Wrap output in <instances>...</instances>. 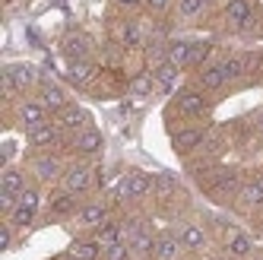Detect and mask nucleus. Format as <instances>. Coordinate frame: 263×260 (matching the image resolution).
<instances>
[{"instance_id": "obj_1", "label": "nucleus", "mask_w": 263, "mask_h": 260, "mask_svg": "<svg viewBox=\"0 0 263 260\" xmlns=\"http://www.w3.org/2000/svg\"><path fill=\"white\" fill-rule=\"evenodd\" d=\"M26 191V181L16 169H7L0 175V210L4 213H13L16 203H20V194Z\"/></svg>"}, {"instance_id": "obj_2", "label": "nucleus", "mask_w": 263, "mask_h": 260, "mask_svg": "<svg viewBox=\"0 0 263 260\" xmlns=\"http://www.w3.org/2000/svg\"><path fill=\"white\" fill-rule=\"evenodd\" d=\"M149 188H153V178L143 175V172H134V175H127L121 181V197H134L137 200V197H146Z\"/></svg>"}, {"instance_id": "obj_3", "label": "nucleus", "mask_w": 263, "mask_h": 260, "mask_svg": "<svg viewBox=\"0 0 263 260\" xmlns=\"http://www.w3.org/2000/svg\"><path fill=\"white\" fill-rule=\"evenodd\" d=\"M89 184H92V175H89L86 165H73L64 175V191L67 194H83V191H89Z\"/></svg>"}, {"instance_id": "obj_4", "label": "nucleus", "mask_w": 263, "mask_h": 260, "mask_svg": "<svg viewBox=\"0 0 263 260\" xmlns=\"http://www.w3.org/2000/svg\"><path fill=\"white\" fill-rule=\"evenodd\" d=\"M86 121H89V115L80 105H67V108H61V115H58V127H64V130H83Z\"/></svg>"}, {"instance_id": "obj_5", "label": "nucleus", "mask_w": 263, "mask_h": 260, "mask_svg": "<svg viewBox=\"0 0 263 260\" xmlns=\"http://www.w3.org/2000/svg\"><path fill=\"white\" fill-rule=\"evenodd\" d=\"M181 248H184V245H181V238H178V235H159L153 254H156L159 260H178Z\"/></svg>"}, {"instance_id": "obj_6", "label": "nucleus", "mask_w": 263, "mask_h": 260, "mask_svg": "<svg viewBox=\"0 0 263 260\" xmlns=\"http://www.w3.org/2000/svg\"><path fill=\"white\" fill-rule=\"evenodd\" d=\"M73 150H77V153H99L102 150V134L92 130V127L80 130V134L73 137Z\"/></svg>"}, {"instance_id": "obj_7", "label": "nucleus", "mask_w": 263, "mask_h": 260, "mask_svg": "<svg viewBox=\"0 0 263 260\" xmlns=\"http://www.w3.org/2000/svg\"><path fill=\"white\" fill-rule=\"evenodd\" d=\"M58 140H61V127H54V124H42V127L29 130V143L32 146H54Z\"/></svg>"}, {"instance_id": "obj_8", "label": "nucleus", "mask_w": 263, "mask_h": 260, "mask_svg": "<svg viewBox=\"0 0 263 260\" xmlns=\"http://www.w3.org/2000/svg\"><path fill=\"white\" fill-rule=\"evenodd\" d=\"M225 16H229V23L244 29V26H251V4L248 0H232L229 7H225Z\"/></svg>"}, {"instance_id": "obj_9", "label": "nucleus", "mask_w": 263, "mask_h": 260, "mask_svg": "<svg viewBox=\"0 0 263 260\" xmlns=\"http://www.w3.org/2000/svg\"><path fill=\"white\" fill-rule=\"evenodd\" d=\"M178 111L181 115H203L206 111V99L200 92H181L178 96Z\"/></svg>"}, {"instance_id": "obj_10", "label": "nucleus", "mask_w": 263, "mask_h": 260, "mask_svg": "<svg viewBox=\"0 0 263 260\" xmlns=\"http://www.w3.org/2000/svg\"><path fill=\"white\" fill-rule=\"evenodd\" d=\"M20 118H23V124H26L29 130L48 124V121H45V105H42V102H26V105L20 108Z\"/></svg>"}, {"instance_id": "obj_11", "label": "nucleus", "mask_w": 263, "mask_h": 260, "mask_svg": "<svg viewBox=\"0 0 263 260\" xmlns=\"http://www.w3.org/2000/svg\"><path fill=\"white\" fill-rule=\"evenodd\" d=\"M178 238H181V245H184L187 251H200V248L206 245V232H203L200 226H181Z\"/></svg>"}, {"instance_id": "obj_12", "label": "nucleus", "mask_w": 263, "mask_h": 260, "mask_svg": "<svg viewBox=\"0 0 263 260\" xmlns=\"http://www.w3.org/2000/svg\"><path fill=\"white\" fill-rule=\"evenodd\" d=\"M32 169H35V175H39L42 181H54L61 175V159L58 156H42V159H35Z\"/></svg>"}, {"instance_id": "obj_13", "label": "nucleus", "mask_w": 263, "mask_h": 260, "mask_svg": "<svg viewBox=\"0 0 263 260\" xmlns=\"http://www.w3.org/2000/svg\"><path fill=\"white\" fill-rule=\"evenodd\" d=\"M80 222H83V226L99 229V226H105V222H108V210L102 207V203H89V207L80 210Z\"/></svg>"}, {"instance_id": "obj_14", "label": "nucleus", "mask_w": 263, "mask_h": 260, "mask_svg": "<svg viewBox=\"0 0 263 260\" xmlns=\"http://www.w3.org/2000/svg\"><path fill=\"white\" fill-rule=\"evenodd\" d=\"M96 241L102 245V251L121 245V226H118V222H105V226H99L96 229Z\"/></svg>"}, {"instance_id": "obj_15", "label": "nucleus", "mask_w": 263, "mask_h": 260, "mask_svg": "<svg viewBox=\"0 0 263 260\" xmlns=\"http://www.w3.org/2000/svg\"><path fill=\"white\" fill-rule=\"evenodd\" d=\"M42 105H45V108H51V111L67 108V96H64V89H61V86H54V83H45V89H42Z\"/></svg>"}, {"instance_id": "obj_16", "label": "nucleus", "mask_w": 263, "mask_h": 260, "mask_svg": "<svg viewBox=\"0 0 263 260\" xmlns=\"http://www.w3.org/2000/svg\"><path fill=\"white\" fill-rule=\"evenodd\" d=\"M64 51H67V58H73V61H86V54H89V39H86V35H67Z\"/></svg>"}, {"instance_id": "obj_17", "label": "nucleus", "mask_w": 263, "mask_h": 260, "mask_svg": "<svg viewBox=\"0 0 263 260\" xmlns=\"http://www.w3.org/2000/svg\"><path fill=\"white\" fill-rule=\"evenodd\" d=\"M165 61H168V64H175L178 70L187 67V61H191V42H172V45H168Z\"/></svg>"}, {"instance_id": "obj_18", "label": "nucleus", "mask_w": 263, "mask_h": 260, "mask_svg": "<svg viewBox=\"0 0 263 260\" xmlns=\"http://www.w3.org/2000/svg\"><path fill=\"white\" fill-rule=\"evenodd\" d=\"M99 251H102V245L96 238H92V241H77V245L70 248V260H96Z\"/></svg>"}, {"instance_id": "obj_19", "label": "nucleus", "mask_w": 263, "mask_h": 260, "mask_svg": "<svg viewBox=\"0 0 263 260\" xmlns=\"http://www.w3.org/2000/svg\"><path fill=\"white\" fill-rule=\"evenodd\" d=\"M225 248H229V254H232V257H248L254 245H251V238L244 235V232H232V235H229V241H225Z\"/></svg>"}, {"instance_id": "obj_20", "label": "nucleus", "mask_w": 263, "mask_h": 260, "mask_svg": "<svg viewBox=\"0 0 263 260\" xmlns=\"http://www.w3.org/2000/svg\"><path fill=\"white\" fill-rule=\"evenodd\" d=\"M200 143H203V130H181V134H175V150L178 153H191Z\"/></svg>"}, {"instance_id": "obj_21", "label": "nucleus", "mask_w": 263, "mask_h": 260, "mask_svg": "<svg viewBox=\"0 0 263 260\" xmlns=\"http://www.w3.org/2000/svg\"><path fill=\"white\" fill-rule=\"evenodd\" d=\"M10 73H13V80H16V86H20V89H29L35 80H39L35 67H29V64H16V67H10Z\"/></svg>"}, {"instance_id": "obj_22", "label": "nucleus", "mask_w": 263, "mask_h": 260, "mask_svg": "<svg viewBox=\"0 0 263 260\" xmlns=\"http://www.w3.org/2000/svg\"><path fill=\"white\" fill-rule=\"evenodd\" d=\"M225 83V73H222V67L216 64V67H203L200 70V86L203 89H219Z\"/></svg>"}, {"instance_id": "obj_23", "label": "nucleus", "mask_w": 263, "mask_h": 260, "mask_svg": "<svg viewBox=\"0 0 263 260\" xmlns=\"http://www.w3.org/2000/svg\"><path fill=\"white\" fill-rule=\"evenodd\" d=\"M241 200L248 203V207H263V184L260 181H251L241 188Z\"/></svg>"}, {"instance_id": "obj_24", "label": "nucleus", "mask_w": 263, "mask_h": 260, "mask_svg": "<svg viewBox=\"0 0 263 260\" xmlns=\"http://www.w3.org/2000/svg\"><path fill=\"white\" fill-rule=\"evenodd\" d=\"M219 67H222V73H225V80H238L251 64H248V58H229V61H222Z\"/></svg>"}, {"instance_id": "obj_25", "label": "nucleus", "mask_w": 263, "mask_h": 260, "mask_svg": "<svg viewBox=\"0 0 263 260\" xmlns=\"http://www.w3.org/2000/svg\"><path fill=\"white\" fill-rule=\"evenodd\" d=\"M175 80H178V67L175 64H159V70H156V83L162 86V89H172L175 86Z\"/></svg>"}, {"instance_id": "obj_26", "label": "nucleus", "mask_w": 263, "mask_h": 260, "mask_svg": "<svg viewBox=\"0 0 263 260\" xmlns=\"http://www.w3.org/2000/svg\"><path fill=\"white\" fill-rule=\"evenodd\" d=\"M89 77H92V64L89 61H73L70 64V80L73 83H86Z\"/></svg>"}, {"instance_id": "obj_27", "label": "nucleus", "mask_w": 263, "mask_h": 260, "mask_svg": "<svg viewBox=\"0 0 263 260\" xmlns=\"http://www.w3.org/2000/svg\"><path fill=\"white\" fill-rule=\"evenodd\" d=\"M32 216H35L32 207H23V203H16V210L10 213V226H29Z\"/></svg>"}, {"instance_id": "obj_28", "label": "nucleus", "mask_w": 263, "mask_h": 260, "mask_svg": "<svg viewBox=\"0 0 263 260\" xmlns=\"http://www.w3.org/2000/svg\"><path fill=\"white\" fill-rule=\"evenodd\" d=\"M235 191H238V175H235V172L219 175V181H216V194H235Z\"/></svg>"}, {"instance_id": "obj_29", "label": "nucleus", "mask_w": 263, "mask_h": 260, "mask_svg": "<svg viewBox=\"0 0 263 260\" xmlns=\"http://www.w3.org/2000/svg\"><path fill=\"white\" fill-rule=\"evenodd\" d=\"M153 83H156V77H137L134 83H130V92H134V96H149V92H153Z\"/></svg>"}, {"instance_id": "obj_30", "label": "nucleus", "mask_w": 263, "mask_h": 260, "mask_svg": "<svg viewBox=\"0 0 263 260\" xmlns=\"http://www.w3.org/2000/svg\"><path fill=\"white\" fill-rule=\"evenodd\" d=\"M73 197H77V194H67V191H64L61 197L51 200V210H54V213H70V210H73Z\"/></svg>"}, {"instance_id": "obj_31", "label": "nucleus", "mask_w": 263, "mask_h": 260, "mask_svg": "<svg viewBox=\"0 0 263 260\" xmlns=\"http://www.w3.org/2000/svg\"><path fill=\"white\" fill-rule=\"evenodd\" d=\"M121 42H124L127 48H134V45H140V29H137L134 23H127V26L121 29Z\"/></svg>"}, {"instance_id": "obj_32", "label": "nucleus", "mask_w": 263, "mask_h": 260, "mask_svg": "<svg viewBox=\"0 0 263 260\" xmlns=\"http://www.w3.org/2000/svg\"><path fill=\"white\" fill-rule=\"evenodd\" d=\"M203 7H206L203 0H178V13L181 16H197Z\"/></svg>"}, {"instance_id": "obj_33", "label": "nucleus", "mask_w": 263, "mask_h": 260, "mask_svg": "<svg viewBox=\"0 0 263 260\" xmlns=\"http://www.w3.org/2000/svg\"><path fill=\"white\" fill-rule=\"evenodd\" d=\"M153 188H156L162 197H168V194L175 191V178H172V175H159V178L153 181Z\"/></svg>"}, {"instance_id": "obj_34", "label": "nucleus", "mask_w": 263, "mask_h": 260, "mask_svg": "<svg viewBox=\"0 0 263 260\" xmlns=\"http://www.w3.org/2000/svg\"><path fill=\"white\" fill-rule=\"evenodd\" d=\"M206 54H210V45H206V42L191 45V61H187V64H203V61H206Z\"/></svg>"}, {"instance_id": "obj_35", "label": "nucleus", "mask_w": 263, "mask_h": 260, "mask_svg": "<svg viewBox=\"0 0 263 260\" xmlns=\"http://www.w3.org/2000/svg\"><path fill=\"white\" fill-rule=\"evenodd\" d=\"M127 254H130V245H115V248H108V260H127Z\"/></svg>"}, {"instance_id": "obj_36", "label": "nucleus", "mask_w": 263, "mask_h": 260, "mask_svg": "<svg viewBox=\"0 0 263 260\" xmlns=\"http://www.w3.org/2000/svg\"><path fill=\"white\" fill-rule=\"evenodd\" d=\"M10 241H13V232H10V226H4V229H0V251H7Z\"/></svg>"}, {"instance_id": "obj_37", "label": "nucleus", "mask_w": 263, "mask_h": 260, "mask_svg": "<svg viewBox=\"0 0 263 260\" xmlns=\"http://www.w3.org/2000/svg\"><path fill=\"white\" fill-rule=\"evenodd\" d=\"M146 4H149V10H165L168 0H146Z\"/></svg>"}, {"instance_id": "obj_38", "label": "nucleus", "mask_w": 263, "mask_h": 260, "mask_svg": "<svg viewBox=\"0 0 263 260\" xmlns=\"http://www.w3.org/2000/svg\"><path fill=\"white\" fill-rule=\"evenodd\" d=\"M118 4H124V7H137L140 0H118Z\"/></svg>"}, {"instance_id": "obj_39", "label": "nucleus", "mask_w": 263, "mask_h": 260, "mask_svg": "<svg viewBox=\"0 0 263 260\" xmlns=\"http://www.w3.org/2000/svg\"><path fill=\"white\" fill-rule=\"evenodd\" d=\"M260 127H263V115H260Z\"/></svg>"}, {"instance_id": "obj_40", "label": "nucleus", "mask_w": 263, "mask_h": 260, "mask_svg": "<svg viewBox=\"0 0 263 260\" xmlns=\"http://www.w3.org/2000/svg\"><path fill=\"white\" fill-rule=\"evenodd\" d=\"M203 4H210V0H203Z\"/></svg>"}, {"instance_id": "obj_41", "label": "nucleus", "mask_w": 263, "mask_h": 260, "mask_svg": "<svg viewBox=\"0 0 263 260\" xmlns=\"http://www.w3.org/2000/svg\"><path fill=\"white\" fill-rule=\"evenodd\" d=\"M260 184H263V178H260Z\"/></svg>"}]
</instances>
